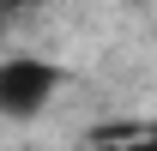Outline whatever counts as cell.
Returning <instances> with one entry per match:
<instances>
[{"label":"cell","instance_id":"cell-3","mask_svg":"<svg viewBox=\"0 0 157 151\" xmlns=\"http://www.w3.org/2000/svg\"><path fill=\"white\" fill-rule=\"evenodd\" d=\"M0 6H18V0H0Z\"/></svg>","mask_w":157,"mask_h":151},{"label":"cell","instance_id":"cell-2","mask_svg":"<svg viewBox=\"0 0 157 151\" xmlns=\"http://www.w3.org/2000/svg\"><path fill=\"white\" fill-rule=\"evenodd\" d=\"M97 151H157V133H145V127H103Z\"/></svg>","mask_w":157,"mask_h":151},{"label":"cell","instance_id":"cell-1","mask_svg":"<svg viewBox=\"0 0 157 151\" xmlns=\"http://www.w3.org/2000/svg\"><path fill=\"white\" fill-rule=\"evenodd\" d=\"M55 67L48 60H30V55H18V60H0V115H36L48 97H55Z\"/></svg>","mask_w":157,"mask_h":151}]
</instances>
